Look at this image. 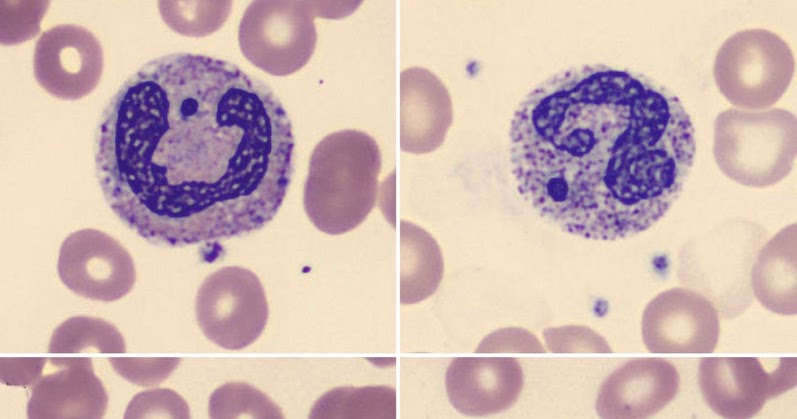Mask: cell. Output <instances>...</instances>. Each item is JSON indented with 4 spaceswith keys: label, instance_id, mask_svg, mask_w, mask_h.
I'll return each instance as SVG.
<instances>
[{
    "label": "cell",
    "instance_id": "17",
    "mask_svg": "<svg viewBox=\"0 0 797 419\" xmlns=\"http://www.w3.org/2000/svg\"><path fill=\"white\" fill-rule=\"evenodd\" d=\"M444 272V262L437 241L417 225L401 222L402 304L420 302L437 290Z\"/></svg>",
    "mask_w": 797,
    "mask_h": 419
},
{
    "label": "cell",
    "instance_id": "6",
    "mask_svg": "<svg viewBox=\"0 0 797 419\" xmlns=\"http://www.w3.org/2000/svg\"><path fill=\"white\" fill-rule=\"evenodd\" d=\"M332 3L253 1L238 28L242 54L273 76H287L310 60L317 43L316 16L328 18Z\"/></svg>",
    "mask_w": 797,
    "mask_h": 419
},
{
    "label": "cell",
    "instance_id": "12",
    "mask_svg": "<svg viewBox=\"0 0 797 419\" xmlns=\"http://www.w3.org/2000/svg\"><path fill=\"white\" fill-rule=\"evenodd\" d=\"M676 367L663 358H637L602 383L596 411L601 418H646L669 404L679 391Z\"/></svg>",
    "mask_w": 797,
    "mask_h": 419
},
{
    "label": "cell",
    "instance_id": "4",
    "mask_svg": "<svg viewBox=\"0 0 797 419\" xmlns=\"http://www.w3.org/2000/svg\"><path fill=\"white\" fill-rule=\"evenodd\" d=\"M797 120L788 110L729 108L714 122L713 155L721 172L747 187L775 185L793 168Z\"/></svg>",
    "mask_w": 797,
    "mask_h": 419
},
{
    "label": "cell",
    "instance_id": "22",
    "mask_svg": "<svg viewBox=\"0 0 797 419\" xmlns=\"http://www.w3.org/2000/svg\"><path fill=\"white\" fill-rule=\"evenodd\" d=\"M543 335L552 352H612L605 339L586 326L548 328Z\"/></svg>",
    "mask_w": 797,
    "mask_h": 419
},
{
    "label": "cell",
    "instance_id": "5",
    "mask_svg": "<svg viewBox=\"0 0 797 419\" xmlns=\"http://www.w3.org/2000/svg\"><path fill=\"white\" fill-rule=\"evenodd\" d=\"M795 71L789 45L776 33L746 29L718 49L713 76L719 92L734 106L763 110L786 92Z\"/></svg>",
    "mask_w": 797,
    "mask_h": 419
},
{
    "label": "cell",
    "instance_id": "24",
    "mask_svg": "<svg viewBox=\"0 0 797 419\" xmlns=\"http://www.w3.org/2000/svg\"><path fill=\"white\" fill-rule=\"evenodd\" d=\"M45 358H1V382L27 386L35 383L45 365Z\"/></svg>",
    "mask_w": 797,
    "mask_h": 419
},
{
    "label": "cell",
    "instance_id": "1",
    "mask_svg": "<svg viewBox=\"0 0 797 419\" xmlns=\"http://www.w3.org/2000/svg\"><path fill=\"white\" fill-rule=\"evenodd\" d=\"M292 124L262 80L210 56L172 53L132 74L96 133L114 214L146 241L184 247L259 230L294 170Z\"/></svg>",
    "mask_w": 797,
    "mask_h": 419
},
{
    "label": "cell",
    "instance_id": "8",
    "mask_svg": "<svg viewBox=\"0 0 797 419\" xmlns=\"http://www.w3.org/2000/svg\"><path fill=\"white\" fill-rule=\"evenodd\" d=\"M766 371L756 357H705L698 367V384L708 406L724 418H751L767 400L797 384L795 357L779 359Z\"/></svg>",
    "mask_w": 797,
    "mask_h": 419
},
{
    "label": "cell",
    "instance_id": "16",
    "mask_svg": "<svg viewBox=\"0 0 797 419\" xmlns=\"http://www.w3.org/2000/svg\"><path fill=\"white\" fill-rule=\"evenodd\" d=\"M796 224L773 236L760 250L751 270V286L766 309L780 315L797 313Z\"/></svg>",
    "mask_w": 797,
    "mask_h": 419
},
{
    "label": "cell",
    "instance_id": "3",
    "mask_svg": "<svg viewBox=\"0 0 797 419\" xmlns=\"http://www.w3.org/2000/svg\"><path fill=\"white\" fill-rule=\"evenodd\" d=\"M381 152L375 139L360 130H341L314 148L303 204L320 231L340 235L359 226L375 206Z\"/></svg>",
    "mask_w": 797,
    "mask_h": 419
},
{
    "label": "cell",
    "instance_id": "20",
    "mask_svg": "<svg viewBox=\"0 0 797 419\" xmlns=\"http://www.w3.org/2000/svg\"><path fill=\"white\" fill-rule=\"evenodd\" d=\"M125 418H189L186 401L171 389L159 388L138 393L130 401Z\"/></svg>",
    "mask_w": 797,
    "mask_h": 419
},
{
    "label": "cell",
    "instance_id": "21",
    "mask_svg": "<svg viewBox=\"0 0 797 419\" xmlns=\"http://www.w3.org/2000/svg\"><path fill=\"white\" fill-rule=\"evenodd\" d=\"M109 361L124 379L140 385H156L164 381L178 366L179 358H122Z\"/></svg>",
    "mask_w": 797,
    "mask_h": 419
},
{
    "label": "cell",
    "instance_id": "9",
    "mask_svg": "<svg viewBox=\"0 0 797 419\" xmlns=\"http://www.w3.org/2000/svg\"><path fill=\"white\" fill-rule=\"evenodd\" d=\"M641 333L651 353H711L720 335L718 311L704 295L674 287L659 293L647 304L642 314Z\"/></svg>",
    "mask_w": 797,
    "mask_h": 419
},
{
    "label": "cell",
    "instance_id": "11",
    "mask_svg": "<svg viewBox=\"0 0 797 419\" xmlns=\"http://www.w3.org/2000/svg\"><path fill=\"white\" fill-rule=\"evenodd\" d=\"M38 84L52 96L78 100L98 85L103 71V50L88 29L63 24L45 30L33 56Z\"/></svg>",
    "mask_w": 797,
    "mask_h": 419
},
{
    "label": "cell",
    "instance_id": "15",
    "mask_svg": "<svg viewBox=\"0 0 797 419\" xmlns=\"http://www.w3.org/2000/svg\"><path fill=\"white\" fill-rule=\"evenodd\" d=\"M450 95L429 71L409 68L401 74V149L424 154L438 148L452 123Z\"/></svg>",
    "mask_w": 797,
    "mask_h": 419
},
{
    "label": "cell",
    "instance_id": "14",
    "mask_svg": "<svg viewBox=\"0 0 797 419\" xmlns=\"http://www.w3.org/2000/svg\"><path fill=\"white\" fill-rule=\"evenodd\" d=\"M59 369L40 377L27 404L28 418H101L108 394L90 358L52 357Z\"/></svg>",
    "mask_w": 797,
    "mask_h": 419
},
{
    "label": "cell",
    "instance_id": "13",
    "mask_svg": "<svg viewBox=\"0 0 797 419\" xmlns=\"http://www.w3.org/2000/svg\"><path fill=\"white\" fill-rule=\"evenodd\" d=\"M524 383L519 362L512 357H459L448 366V399L460 413L486 416L510 408Z\"/></svg>",
    "mask_w": 797,
    "mask_h": 419
},
{
    "label": "cell",
    "instance_id": "7",
    "mask_svg": "<svg viewBox=\"0 0 797 419\" xmlns=\"http://www.w3.org/2000/svg\"><path fill=\"white\" fill-rule=\"evenodd\" d=\"M195 313L207 339L224 349L240 350L260 337L269 308L257 275L243 267L227 266L202 282Z\"/></svg>",
    "mask_w": 797,
    "mask_h": 419
},
{
    "label": "cell",
    "instance_id": "2",
    "mask_svg": "<svg viewBox=\"0 0 797 419\" xmlns=\"http://www.w3.org/2000/svg\"><path fill=\"white\" fill-rule=\"evenodd\" d=\"M696 151L690 115L648 76L604 64L534 87L510 123L521 197L561 230L614 241L656 224L682 191Z\"/></svg>",
    "mask_w": 797,
    "mask_h": 419
},
{
    "label": "cell",
    "instance_id": "19",
    "mask_svg": "<svg viewBox=\"0 0 797 419\" xmlns=\"http://www.w3.org/2000/svg\"><path fill=\"white\" fill-rule=\"evenodd\" d=\"M165 23L182 35L200 37L216 31L227 19L229 1H159Z\"/></svg>",
    "mask_w": 797,
    "mask_h": 419
},
{
    "label": "cell",
    "instance_id": "23",
    "mask_svg": "<svg viewBox=\"0 0 797 419\" xmlns=\"http://www.w3.org/2000/svg\"><path fill=\"white\" fill-rule=\"evenodd\" d=\"M539 352L545 350L537 341L536 337L522 328H505L495 331L488 335L479 345L478 352L481 351H522Z\"/></svg>",
    "mask_w": 797,
    "mask_h": 419
},
{
    "label": "cell",
    "instance_id": "10",
    "mask_svg": "<svg viewBox=\"0 0 797 419\" xmlns=\"http://www.w3.org/2000/svg\"><path fill=\"white\" fill-rule=\"evenodd\" d=\"M57 269L63 284L73 293L103 302L127 295L136 280L129 252L96 229L73 232L63 241Z\"/></svg>",
    "mask_w": 797,
    "mask_h": 419
},
{
    "label": "cell",
    "instance_id": "18",
    "mask_svg": "<svg viewBox=\"0 0 797 419\" xmlns=\"http://www.w3.org/2000/svg\"><path fill=\"white\" fill-rule=\"evenodd\" d=\"M125 341L111 323L96 317L75 316L61 323L52 333L48 352L76 354L93 350L99 353H124Z\"/></svg>",
    "mask_w": 797,
    "mask_h": 419
}]
</instances>
